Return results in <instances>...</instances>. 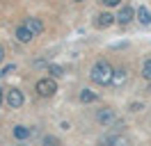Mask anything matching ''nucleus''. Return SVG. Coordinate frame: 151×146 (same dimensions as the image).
<instances>
[{
	"instance_id": "obj_1",
	"label": "nucleus",
	"mask_w": 151,
	"mask_h": 146,
	"mask_svg": "<svg viewBox=\"0 0 151 146\" xmlns=\"http://www.w3.org/2000/svg\"><path fill=\"white\" fill-rule=\"evenodd\" d=\"M112 75H114V69L110 66V62H105V59H99V62L92 66V71H89V78L94 84H112Z\"/></svg>"
},
{
	"instance_id": "obj_2",
	"label": "nucleus",
	"mask_w": 151,
	"mask_h": 146,
	"mask_svg": "<svg viewBox=\"0 0 151 146\" xmlns=\"http://www.w3.org/2000/svg\"><path fill=\"white\" fill-rule=\"evenodd\" d=\"M35 91H37L41 98H50V96L57 91V82H55V78H41V80H37V84H35Z\"/></svg>"
},
{
	"instance_id": "obj_3",
	"label": "nucleus",
	"mask_w": 151,
	"mask_h": 146,
	"mask_svg": "<svg viewBox=\"0 0 151 146\" xmlns=\"http://www.w3.org/2000/svg\"><path fill=\"white\" fill-rule=\"evenodd\" d=\"M5 103H7L12 110L21 107V105L25 103V98H23V91H21V89H7V94H5Z\"/></svg>"
},
{
	"instance_id": "obj_4",
	"label": "nucleus",
	"mask_w": 151,
	"mask_h": 146,
	"mask_svg": "<svg viewBox=\"0 0 151 146\" xmlns=\"http://www.w3.org/2000/svg\"><path fill=\"white\" fill-rule=\"evenodd\" d=\"M135 16H137V11H135L131 5H124V7L119 9V14H117V23H119V25H128Z\"/></svg>"
},
{
	"instance_id": "obj_5",
	"label": "nucleus",
	"mask_w": 151,
	"mask_h": 146,
	"mask_svg": "<svg viewBox=\"0 0 151 146\" xmlns=\"http://www.w3.org/2000/svg\"><path fill=\"white\" fill-rule=\"evenodd\" d=\"M96 121H99V123H103V126L114 123V110L112 107H101L99 112H96Z\"/></svg>"
},
{
	"instance_id": "obj_6",
	"label": "nucleus",
	"mask_w": 151,
	"mask_h": 146,
	"mask_svg": "<svg viewBox=\"0 0 151 146\" xmlns=\"http://www.w3.org/2000/svg\"><path fill=\"white\" fill-rule=\"evenodd\" d=\"M14 36H16V41H19V44H30V41L35 39V34H32V32H30L25 25H19V27H16Z\"/></svg>"
},
{
	"instance_id": "obj_7",
	"label": "nucleus",
	"mask_w": 151,
	"mask_h": 146,
	"mask_svg": "<svg viewBox=\"0 0 151 146\" xmlns=\"http://www.w3.org/2000/svg\"><path fill=\"white\" fill-rule=\"evenodd\" d=\"M23 25L28 27V30H30V32H32V34H35V36H37V34H41V32H44V23H41L39 18H28V21H25Z\"/></svg>"
},
{
	"instance_id": "obj_8",
	"label": "nucleus",
	"mask_w": 151,
	"mask_h": 146,
	"mask_svg": "<svg viewBox=\"0 0 151 146\" xmlns=\"http://www.w3.org/2000/svg\"><path fill=\"white\" fill-rule=\"evenodd\" d=\"M114 21H117V16H112V14L103 11V14H99V16H96V25H99V27H110Z\"/></svg>"
},
{
	"instance_id": "obj_9",
	"label": "nucleus",
	"mask_w": 151,
	"mask_h": 146,
	"mask_svg": "<svg viewBox=\"0 0 151 146\" xmlns=\"http://www.w3.org/2000/svg\"><path fill=\"white\" fill-rule=\"evenodd\" d=\"M30 135H32V128H28V126H16V128H14V137L21 139V142H23V139H28Z\"/></svg>"
},
{
	"instance_id": "obj_10",
	"label": "nucleus",
	"mask_w": 151,
	"mask_h": 146,
	"mask_svg": "<svg viewBox=\"0 0 151 146\" xmlns=\"http://www.w3.org/2000/svg\"><path fill=\"white\" fill-rule=\"evenodd\" d=\"M124 82H126V69H114L112 84H114V87H122Z\"/></svg>"
},
{
	"instance_id": "obj_11",
	"label": "nucleus",
	"mask_w": 151,
	"mask_h": 146,
	"mask_svg": "<svg viewBox=\"0 0 151 146\" xmlns=\"http://www.w3.org/2000/svg\"><path fill=\"white\" fill-rule=\"evenodd\" d=\"M137 21H140L142 25H149V23H151V9L140 7V9H137Z\"/></svg>"
},
{
	"instance_id": "obj_12",
	"label": "nucleus",
	"mask_w": 151,
	"mask_h": 146,
	"mask_svg": "<svg viewBox=\"0 0 151 146\" xmlns=\"http://www.w3.org/2000/svg\"><path fill=\"white\" fill-rule=\"evenodd\" d=\"M96 98H99V96H96V91H92V89L80 91V103H94Z\"/></svg>"
},
{
	"instance_id": "obj_13",
	"label": "nucleus",
	"mask_w": 151,
	"mask_h": 146,
	"mask_svg": "<svg viewBox=\"0 0 151 146\" xmlns=\"http://www.w3.org/2000/svg\"><path fill=\"white\" fill-rule=\"evenodd\" d=\"M101 146H126V139L124 137H108Z\"/></svg>"
},
{
	"instance_id": "obj_14",
	"label": "nucleus",
	"mask_w": 151,
	"mask_h": 146,
	"mask_svg": "<svg viewBox=\"0 0 151 146\" xmlns=\"http://www.w3.org/2000/svg\"><path fill=\"white\" fill-rule=\"evenodd\" d=\"M142 78L151 82V59H144V64H142Z\"/></svg>"
},
{
	"instance_id": "obj_15",
	"label": "nucleus",
	"mask_w": 151,
	"mask_h": 146,
	"mask_svg": "<svg viewBox=\"0 0 151 146\" xmlns=\"http://www.w3.org/2000/svg\"><path fill=\"white\" fill-rule=\"evenodd\" d=\"M48 73H50L53 78H60V75H64V69L57 66V64H48Z\"/></svg>"
},
{
	"instance_id": "obj_16",
	"label": "nucleus",
	"mask_w": 151,
	"mask_h": 146,
	"mask_svg": "<svg viewBox=\"0 0 151 146\" xmlns=\"http://www.w3.org/2000/svg\"><path fill=\"white\" fill-rule=\"evenodd\" d=\"M44 146H60V142H57L55 137L46 135V137H44Z\"/></svg>"
},
{
	"instance_id": "obj_17",
	"label": "nucleus",
	"mask_w": 151,
	"mask_h": 146,
	"mask_svg": "<svg viewBox=\"0 0 151 146\" xmlns=\"http://www.w3.org/2000/svg\"><path fill=\"white\" fill-rule=\"evenodd\" d=\"M105 7H117V5H122V0H101Z\"/></svg>"
},
{
	"instance_id": "obj_18",
	"label": "nucleus",
	"mask_w": 151,
	"mask_h": 146,
	"mask_svg": "<svg viewBox=\"0 0 151 146\" xmlns=\"http://www.w3.org/2000/svg\"><path fill=\"white\" fill-rule=\"evenodd\" d=\"M14 69H16L14 64H9V66H5V69L0 71V78H2V75H7V73H12V71H14Z\"/></svg>"
},
{
	"instance_id": "obj_19",
	"label": "nucleus",
	"mask_w": 151,
	"mask_h": 146,
	"mask_svg": "<svg viewBox=\"0 0 151 146\" xmlns=\"http://www.w3.org/2000/svg\"><path fill=\"white\" fill-rule=\"evenodd\" d=\"M2 59H5V48L0 46V62H2Z\"/></svg>"
},
{
	"instance_id": "obj_20",
	"label": "nucleus",
	"mask_w": 151,
	"mask_h": 146,
	"mask_svg": "<svg viewBox=\"0 0 151 146\" xmlns=\"http://www.w3.org/2000/svg\"><path fill=\"white\" fill-rule=\"evenodd\" d=\"M5 103V94H2V89H0V105Z\"/></svg>"
},
{
	"instance_id": "obj_21",
	"label": "nucleus",
	"mask_w": 151,
	"mask_h": 146,
	"mask_svg": "<svg viewBox=\"0 0 151 146\" xmlns=\"http://www.w3.org/2000/svg\"><path fill=\"white\" fill-rule=\"evenodd\" d=\"M73 2H83V0H73Z\"/></svg>"
},
{
	"instance_id": "obj_22",
	"label": "nucleus",
	"mask_w": 151,
	"mask_h": 146,
	"mask_svg": "<svg viewBox=\"0 0 151 146\" xmlns=\"http://www.w3.org/2000/svg\"><path fill=\"white\" fill-rule=\"evenodd\" d=\"M149 94H151V84H149Z\"/></svg>"
}]
</instances>
